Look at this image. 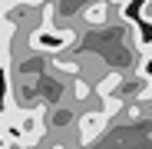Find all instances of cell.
<instances>
[{"label":"cell","instance_id":"2","mask_svg":"<svg viewBox=\"0 0 152 149\" xmlns=\"http://www.w3.org/2000/svg\"><path fill=\"white\" fill-rule=\"evenodd\" d=\"M109 10H113V4L109 0H89V4L83 7V23L86 27H93V30H99V27H106L109 23Z\"/></svg>","mask_w":152,"mask_h":149},{"label":"cell","instance_id":"1","mask_svg":"<svg viewBox=\"0 0 152 149\" xmlns=\"http://www.w3.org/2000/svg\"><path fill=\"white\" fill-rule=\"evenodd\" d=\"M109 116L103 113V109H83L80 113V119H76V126H73V136H76V146H80V149H86V146H93L99 136H103L106 133V126H109Z\"/></svg>","mask_w":152,"mask_h":149},{"label":"cell","instance_id":"5","mask_svg":"<svg viewBox=\"0 0 152 149\" xmlns=\"http://www.w3.org/2000/svg\"><path fill=\"white\" fill-rule=\"evenodd\" d=\"M50 70H56L60 76L73 80V76H80V73H83V60H73V57H53V60H50Z\"/></svg>","mask_w":152,"mask_h":149},{"label":"cell","instance_id":"7","mask_svg":"<svg viewBox=\"0 0 152 149\" xmlns=\"http://www.w3.org/2000/svg\"><path fill=\"white\" fill-rule=\"evenodd\" d=\"M4 126H7V103H0V133H4Z\"/></svg>","mask_w":152,"mask_h":149},{"label":"cell","instance_id":"6","mask_svg":"<svg viewBox=\"0 0 152 149\" xmlns=\"http://www.w3.org/2000/svg\"><path fill=\"white\" fill-rule=\"evenodd\" d=\"M69 96H73V103H86L89 96H96V83H89L86 73H80V76H73V83H69Z\"/></svg>","mask_w":152,"mask_h":149},{"label":"cell","instance_id":"4","mask_svg":"<svg viewBox=\"0 0 152 149\" xmlns=\"http://www.w3.org/2000/svg\"><path fill=\"white\" fill-rule=\"evenodd\" d=\"M122 83H126V76H122L119 70H106V76L96 80V99H106V96L122 93Z\"/></svg>","mask_w":152,"mask_h":149},{"label":"cell","instance_id":"3","mask_svg":"<svg viewBox=\"0 0 152 149\" xmlns=\"http://www.w3.org/2000/svg\"><path fill=\"white\" fill-rule=\"evenodd\" d=\"M76 119H80V113H76L73 106H53V113H50V126H53V133H73Z\"/></svg>","mask_w":152,"mask_h":149}]
</instances>
